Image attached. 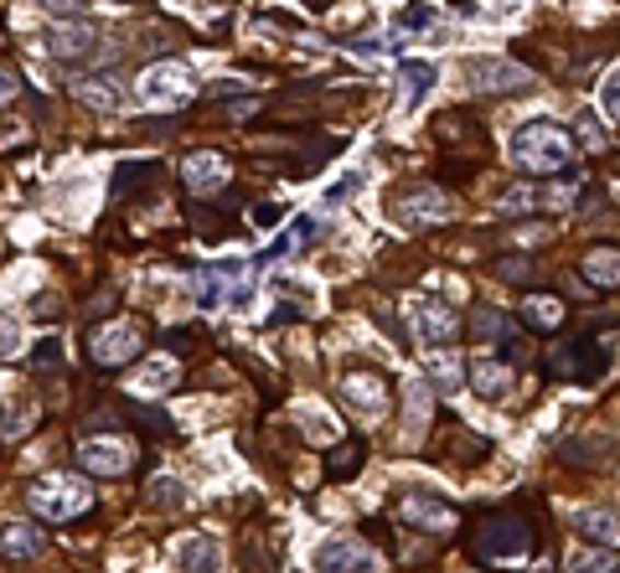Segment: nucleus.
I'll list each match as a JSON object with an SVG mask.
<instances>
[{
  "mask_svg": "<svg viewBox=\"0 0 620 573\" xmlns=\"http://www.w3.org/2000/svg\"><path fill=\"white\" fill-rule=\"evenodd\" d=\"M538 548L532 538V522L517 512H486L471 527V558L481 569H523Z\"/></svg>",
  "mask_w": 620,
  "mask_h": 573,
  "instance_id": "obj_1",
  "label": "nucleus"
},
{
  "mask_svg": "<svg viewBox=\"0 0 620 573\" xmlns=\"http://www.w3.org/2000/svg\"><path fill=\"white\" fill-rule=\"evenodd\" d=\"M574 161H579V145L553 119H532L512 135V165L528 171V176H569Z\"/></svg>",
  "mask_w": 620,
  "mask_h": 573,
  "instance_id": "obj_2",
  "label": "nucleus"
},
{
  "mask_svg": "<svg viewBox=\"0 0 620 573\" xmlns=\"http://www.w3.org/2000/svg\"><path fill=\"white\" fill-rule=\"evenodd\" d=\"M89 481H78V475H42L37 485H32V512L47 522H73L89 512Z\"/></svg>",
  "mask_w": 620,
  "mask_h": 573,
  "instance_id": "obj_3",
  "label": "nucleus"
},
{
  "mask_svg": "<svg viewBox=\"0 0 620 573\" xmlns=\"http://www.w3.org/2000/svg\"><path fill=\"white\" fill-rule=\"evenodd\" d=\"M197 93V78L186 72V62H150L146 72H140V83H135V99L146 108H182L186 99Z\"/></svg>",
  "mask_w": 620,
  "mask_h": 573,
  "instance_id": "obj_4",
  "label": "nucleus"
},
{
  "mask_svg": "<svg viewBox=\"0 0 620 573\" xmlns=\"http://www.w3.org/2000/svg\"><path fill=\"white\" fill-rule=\"evenodd\" d=\"M150 331L140 321H114V325H99L89 336V357L99 362V367H125V362H135L140 352H146Z\"/></svg>",
  "mask_w": 620,
  "mask_h": 573,
  "instance_id": "obj_5",
  "label": "nucleus"
},
{
  "mask_svg": "<svg viewBox=\"0 0 620 573\" xmlns=\"http://www.w3.org/2000/svg\"><path fill=\"white\" fill-rule=\"evenodd\" d=\"M388 207H393V217H399L403 228H435V222H445V217H450V202H445V192H439V186H429V181L403 186V192L388 202Z\"/></svg>",
  "mask_w": 620,
  "mask_h": 573,
  "instance_id": "obj_6",
  "label": "nucleus"
},
{
  "mask_svg": "<svg viewBox=\"0 0 620 573\" xmlns=\"http://www.w3.org/2000/svg\"><path fill=\"white\" fill-rule=\"evenodd\" d=\"M543 367L553 377H600L605 373V352H600V341L595 336H564L553 352L543 357Z\"/></svg>",
  "mask_w": 620,
  "mask_h": 573,
  "instance_id": "obj_7",
  "label": "nucleus"
},
{
  "mask_svg": "<svg viewBox=\"0 0 620 573\" xmlns=\"http://www.w3.org/2000/svg\"><path fill=\"white\" fill-rule=\"evenodd\" d=\"M336 393L347 398L357 413H388V398H393V388L383 382V373H372V367H347L342 373V382H336Z\"/></svg>",
  "mask_w": 620,
  "mask_h": 573,
  "instance_id": "obj_8",
  "label": "nucleus"
},
{
  "mask_svg": "<svg viewBox=\"0 0 620 573\" xmlns=\"http://www.w3.org/2000/svg\"><path fill=\"white\" fill-rule=\"evenodd\" d=\"M393 517L409 522V527H424V532H445V527H456V522H460V512H456L450 502H435V496H424V491H409V496H399Z\"/></svg>",
  "mask_w": 620,
  "mask_h": 573,
  "instance_id": "obj_9",
  "label": "nucleus"
},
{
  "mask_svg": "<svg viewBox=\"0 0 620 573\" xmlns=\"http://www.w3.org/2000/svg\"><path fill=\"white\" fill-rule=\"evenodd\" d=\"M78 466L89 470V475L119 481V475H129V466H135V449H129L125 439H89V445L78 449Z\"/></svg>",
  "mask_w": 620,
  "mask_h": 573,
  "instance_id": "obj_10",
  "label": "nucleus"
},
{
  "mask_svg": "<svg viewBox=\"0 0 620 573\" xmlns=\"http://www.w3.org/2000/svg\"><path fill=\"white\" fill-rule=\"evenodd\" d=\"M517 321L528 325V331H538V336H553V331H564L569 310L559 295H543V289H528L523 300H517Z\"/></svg>",
  "mask_w": 620,
  "mask_h": 573,
  "instance_id": "obj_11",
  "label": "nucleus"
},
{
  "mask_svg": "<svg viewBox=\"0 0 620 573\" xmlns=\"http://www.w3.org/2000/svg\"><path fill=\"white\" fill-rule=\"evenodd\" d=\"M228 176H233V171H228V156H218V150H197V156H186V161H182L186 192H197V197L228 186Z\"/></svg>",
  "mask_w": 620,
  "mask_h": 573,
  "instance_id": "obj_12",
  "label": "nucleus"
},
{
  "mask_svg": "<svg viewBox=\"0 0 620 573\" xmlns=\"http://www.w3.org/2000/svg\"><path fill=\"white\" fill-rule=\"evenodd\" d=\"M466 72H471V89L481 93H517L528 83L512 62H496V57H475V62H466Z\"/></svg>",
  "mask_w": 620,
  "mask_h": 573,
  "instance_id": "obj_13",
  "label": "nucleus"
},
{
  "mask_svg": "<svg viewBox=\"0 0 620 573\" xmlns=\"http://www.w3.org/2000/svg\"><path fill=\"white\" fill-rule=\"evenodd\" d=\"M321 573H378V558L367 553V548H357L352 538H336L321 548Z\"/></svg>",
  "mask_w": 620,
  "mask_h": 573,
  "instance_id": "obj_14",
  "label": "nucleus"
},
{
  "mask_svg": "<svg viewBox=\"0 0 620 573\" xmlns=\"http://www.w3.org/2000/svg\"><path fill=\"white\" fill-rule=\"evenodd\" d=\"M93 42H99V32H93L89 21L68 16L62 26H53V57H62V62H83V57L93 53Z\"/></svg>",
  "mask_w": 620,
  "mask_h": 573,
  "instance_id": "obj_15",
  "label": "nucleus"
},
{
  "mask_svg": "<svg viewBox=\"0 0 620 573\" xmlns=\"http://www.w3.org/2000/svg\"><path fill=\"white\" fill-rule=\"evenodd\" d=\"M579 274L595 289H620V249L616 243H595V249H584Z\"/></svg>",
  "mask_w": 620,
  "mask_h": 573,
  "instance_id": "obj_16",
  "label": "nucleus"
},
{
  "mask_svg": "<svg viewBox=\"0 0 620 573\" xmlns=\"http://www.w3.org/2000/svg\"><path fill=\"white\" fill-rule=\"evenodd\" d=\"M574 532L584 542H595V548H620V517L610 506H584L579 517H574Z\"/></svg>",
  "mask_w": 620,
  "mask_h": 573,
  "instance_id": "obj_17",
  "label": "nucleus"
},
{
  "mask_svg": "<svg viewBox=\"0 0 620 573\" xmlns=\"http://www.w3.org/2000/svg\"><path fill=\"white\" fill-rule=\"evenodd\" d=\"M512 377H517V373H512L507 362H496V357H475L471 362V388L481 398H502L512 388Z\"/></svg>",
  "mask_w": 620,
  "mask_h": 573,
  "instance_id": "obj_18",
  "label": "nucleus"
},
{
  "mask_svg": "<svg viewBox=\"0 0 620 573\" xmlns=\"http://www.w3.org/2000/svg\"><path fill=\"white\" fill-rule=\"evenodd\" d=\"M0 553L5 558H37L42 532L32 527V522H5V527H0Z\"/></svg>",
  "mask_w": 620,
  "mask_h": 573,
  "instance_id": "obj_19",
  "label": "nucleus"
},
{
  "mask_svg": "<svg viewBox=\"0 0 620 573\" xmlns=\"http://www.w3.org/2000/svg\"><path fill=\"white\" fill-rule=\"evenodd\" d=\"M481 145V125H475L471 114H460V108H450V114H439L435 119V145Z\"/></svg>",
  "mask_w": 620,
  "mask_h": 573,
  "instance_id": "obj_20",
  "label": "nucleus"
},
{
  "mask_svg": "<svg viewBox=\"0 0 620 573\" xmlns=\"http://www.w3.org/2000/svg\"><path fill=\"white\" fill-rule=\"evenodd\" d=\"M363 460H367V445L352 434V439H342V445L331 449V460H326V475L331 481H352L357 470H363Z\"/></svg>",
  "mask_w": 620,
  "mask_h": 573,
  "instance_id": "obj_21",
  "label": "nucleus"
},
{
  "mask_svg": "<svg viewBox=\"0 0 620 573\" xmlns=\"http://www.w3.org/2000/svg\"><path fill=\"white\" fill-rule=\"evenodd\" d=\"M218 563H222L218 538H186L182 542V569L186 573H218Z\"/></svg>",
  "mask_w": 620,
  "mask_h": 573,
  "instance_id": "obj_22",
  "label": "nucleus"
},
{
  "mask_svg": "<svg viewBox=\"0 0 620 573\" xmlns=\"http://www.w3.org/2000/svg\"><path fill=\"white\" fill-rule=\"evenodd\" d=\"M420 331L429 341H450V336H456V310H450V305H429V300H424L420 305Z\"/></svg>",
  "mask_w": 620,
  "mask_h": 573,
  "instance_id": "obj_23",
  "label": "nucleus"
},
{
  "mask_svg": "<svg viewBox=\"0 0 620 573\" xmlns=\"http://www.w3.org/2000/svg\"><path fill=\"white\" fill-rule=\"evenodd\" d=\"M471 331L481 341H507L512 336V316H502V310H492V305H475V310H471Z\"/></svg>",
  "mask_w": 620,
  "mask_h": 573,
  "instance_id": "obj_24",
  "label": "nucleus"
},
{
  "mask_svg": "<svg viewBox=\"0 0 620 573\" xmlns=\"http://www.w3.org/2000/svg\"><path fill=\"white\" fill-rule=\"evenodd\" d=\"M171 382H176V362L171 357H156L146 373H140V388H146V393H161V388H171Z\"/></svg>",
  "mask_w": 620,
  "mask_h": 573,
  "instance_id": "obj_25",
  "label": "nucleus"
},
{
  "mask_svg": "<svg viewBox=\"0 0 620 573\" xmlns=\"http://www.w3.org/2000/svg\"><path fill=\"white\" fill-rule=\"evenodd\" d=\"M496 274H502V279H512V285H532V279H538L532 259H496Z\"/></svg>",
  "mask_w": 620,
  "mask_h": 573,
  "instance_id": "obj_26",
  "label": "nucleus"
},
{
  "mask_svg": "<svg viewBox=\"0 0 620 573\" xmlns=\"http://www.w3.org/2000/svg\"><path fill=\"white\" fill-rule=\"evenodd\" d=\"M83 99H89V104L114 108L119 104V89H114V78H89V83H83Z\"/></svg>",
  "mask_w": 620,
  "mask_h": 573,
  "instance_id": "obj_27",
  "label": "nucleus"
},
{
  "mask_svg": "<svg viewBox=\"0 0 620 573\" xmlns=\"http://www.w3.org/2000/svg\"><path fill=\"white\" fill-rule=\"evenodd\" d=\"M16 352H21V325L11 316H0V362L16 357Z\"/></svg>",
  "mask_w": 620,
  "mask_h": 573,
  "instance_id": "obj_28",
  "label": "nucleus"
},
{
  "mask_svg": "<svg viewBox=\"0 0 620 573\" xmlns=\"http://www.w3.org/2000/svg\"><path fill=\"white\" fill-rule=\"evenodd\" d=\"M403 72H409V93H414V99H420V93L429 89V78H435V68H424V62H409Z\"/></svg>",
  "mask_w": 620,
  "mask_h": 573,
  "instance_id": "obj_29",
  "label": "nucleus"
},
{
  "mask_svg": "<svg viewBox=\"0 0 620 573\" xmlns=\"http://www.w3.org/2000/svg\"><path fill=\"white\" fill-rule=\"evenodd\" d=\"M600 99H605V108H610V114H616V119H620V68H616V72H610V78H605V83H600Z\"/></svg>",
  "mask_w": 620,
  "mask_h": 573,
  "instance_id": "obj_30",
  "label": "nucleus"
},
{
  "mask_svg": "<svg viewBox=\"0 0 620 573\" xmlns=\"http://www.w3.org/2000/svg\"><path fill=\"white\" fill-rule=\"evenodd\" d=\"M32 362H42V367H47V362H62V341L47 336V341L37 346V352H32Z\"/></svg>",
  "mask_w": 620,
  "mask_h": 573,
  "instance_id": "obj_31",
  "label": "nucleus"
},
{
  "mask_svg": "<svg viewBox=\"0 0 620 573\" xmlns=\"http://www.w3.org/2000/svg\"><path fill=\"white\" fill-rule=\"evenodd\" d=\"M11 99H21V78L16 72H0V108L11 104Z\"/></svg>",
  "mask_w": 620,
  "mask_h": 573,
  "instance_id": "obj_32",
  "label": "nucleus"
},
{
  "mask_svg": "<svg viewBox=\"0 0 620 573\" xmlns=\"http://www.w3.org/2000/svg\"><path fill=\"white\" fill-rule=\"evenodd\" d=\"M399 21H403V26H424V21H435V11H429V5H409Z\"/></svg>",
  "mask_w": 620,
  "mask_h": 573,
  "instance_id": "obj_33",
  "label": "nucleus"
},
{
  "mask_svg": "<svg viewBox=\"0 0 620 573\" xmlns=\"http://www.w3.org/2000/svg\"><path fill=\"white\" fill-rule=\"evenodd\" d=\"M279 217H285V213H279V207H269V202H259V207H254V222H259V228H274Z\"/></svg>",
  "mask_w": 620,
  "mask_h": 573,
  "instance_id": "obj_34",
  "label": "nucleus"
},
{
  "mask_svg": "<svg viewBox=\"0 0 620 573\" xmlns=\"http://www.w3.org/2000/svg\"><path fill=\"white\" fill-rule=\"evenodd\" d=\"M182 496V485L176 481H156V502H176Z\"/></svg>",
  "mask_w": 620,
  "mask_h": 573,
  "instance_id": "obj_35",
  "label": "nucleus"
},
{
  "mask_svg": "<svg viewBox=\"0 0 620 573\" xmlns=\"http://www.w3.org/2000/svg\"><path fill=\"white\" fill-rule=\"evenodd\" d=\"M42 5H47V11H62V16H78L83 0H42Z\"/></svg>",
  "mask_w": 620,
  "mask_h": 573,
  "instance_id": "obj_36",
  "label": "nucleus"
},
{
  "mask_svg": "<svg viewBox=\"0 0 620 573\" xmlns=\"http://www.w3.org/2000/svg\"><path fill=\"white\" fill-rule=\"evenodd\" d=\"M306 5H315V11H326V5H331V0H306Z\"/></svg>",
  "mask_w": 620,
  "mask_h": 573,
  "instance_id": "obj_37",
  "label": "nucleus"
},
{
  "mask_svg": "<svg viewBox=\"0 0 620 573\" xmlns=\"http://www.w3.org/2000/svg\"><path fill=\"white\" fill-rule=\"evenodd\" d=\"M543 573H548V569H543Z\"/></svg>",
  "mask_w": 620,
  "mask_h": 573,
  "instance_id": "obj_38",
  "label": "nucleus"
}]
</instances>
